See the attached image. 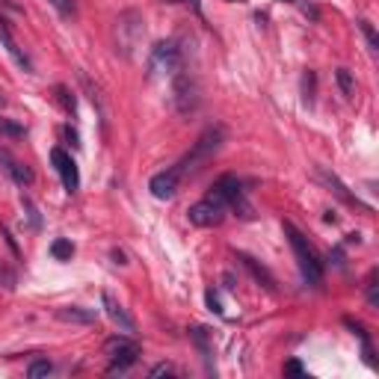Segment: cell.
Segmentation results:
<instances>
[{
    "label": "cell",
    "mask_w": 379,
    "mask_h": 379,
    "mask_svg": "<svg viewBox=\"0 0 379 379\" xmlns=\"http://www.w3.org/2000/svg\"><path fill=\"white\" fill-rule=\"evenodd\" d=\"M222 143H225V131L220 128V124H213V128H208L205 134L199 136L193 151H190L178 166H175V172H178L181 178H184V175H193L196 169H201V163H208L213 155H217V151L222 148Z\"/></svg>",
    "instance_id": "cell-2"
},
{
    "label": "cell",
    "mask_w": 379,
    "mask_h": 379,
    "mask_svg": "<svg viewBox=\"0 0 379 379\" xmlns=\"http://www.w3.org/2000/svg\"><path fill=\"white\" fill-rule=\"evenodd\" d=\"M143 15L136 9H128L122 12V15L116 18V50L122 57H134V48L143 42Z\"/></svg>",
    "instance_id": "cell-5"
},
{
    "label": "cell",
    "mask_w": 379,
    "mask_h": 379,
    "mask_svg": "<svg viewBox=\"0 0 379 379\" xmlns=\"http://www.w3.org/2000/svg\"><path fill=\"white\" fill-rule=\"evenodd\" d=\"M205 302H208V308L213 311V314H222V306H220V296H217V290H208V294H205Z\"/></svg>",
    "instance_id": "cell-26"
},
{
    "label": "cell",
    "mask_w": 379,
    "mask_h": 379,
    "mask_svg": "<svg viewBox=\"0 0 379 379\" xmlns=\"http://www.w3.org/2000/svg\"><path fill=\"white\" fill-rule=\"evenodd\" d=\"M229 3H240V0H229Z\"/></svg>",
    "instance_id": "cell-33"
},
{
    "label": "cell",
    "mask_w": 379,
    "mask_h": 379,
    "mask_svg": "<svg viewBox=\"0 0 379 379\" xmlns=\"http://www.w3.org/2000/svg\"><path fill=\"white\" fill-rule=\"evenodd\" d=\"M3 12H15V15H24V6L12 3V0H0V18H3Z\"/></svg>",
    "instance_id": "cell-28"
},
{
    "label": "cell",
    "mask_w": 379,
    "mask_h": 379,
    "mask_svg": "<svg viewBox=\"0 0 379 379\" xmlns=\"http://www.w3.org/2000/svg\"><path fill=\"white\" fill-rule=\"evenodd\" d=\"M0 169H3L18 187H30V184H33V169L27 166V163L15 160L6 148H0Z\"/></svg>",
    "instance_id": "cell-10"
},
{
    "label": "cell",
    "mask_w": 379,
    "mask_h": 379,
    "mask_svg": "<svg viewBox=\"0 0 379 379\" xmlns=\"http://www.w3.org/2000/svg\"><path fill=\"white\" fill-rule=\"evenodd\" d=\"M0 134H9V136H24V128L21 124H12L6 119H0Z\"/></svg>",
    "instance_id": "cell-25"
},
{
    "label": "cell",
    "mask_w": 379,
    "mask_h": 379,
    "mask_svg": "<svg viewBox=\"0 0 379 379\" xmlns=\"http://www.w3.org/2000/svg\"><path fill=\"white\" fill-rule=\"evenodd\" d=\"M101 302H104L107 317H110L113 323H116L122 332H136V323H134V317H131L128 311H124V306H122V302H119L116 296H113V294H104V296H101Z\"/></svg>",
    "instance_id": "cell-11"
},
{
    "label": "cell",
    "mask_w": 379,
    "mask_h": 379,
    "mask_svg": "<svg viewBox=\"0 0 379 379\" xmlns=\"http://www.w3.org/2000/svg\"><path fill=\"white\" fill-rule=\"evenodd\" d=\"M237 261L243 264V267L252 273V279H255L258 285H264L267 290H276V279L270 276V270H267V267H261V264H258L255 258H252V255H246V252H240V255H237Z\"/></svg>",
    "instance_id": "cell-15"
},
{
    "label": "cell",
    "mask_w": 379,
    "mask_h": 379,
    "mask_svg": "<svg viewBox=\"0 0 379 379\" xmlns=\"http://www.w3.org/2000/svg\"><path fill=\"white\" fill-rule=\"evenodd\" d=\"M57 317L62 323H71V326H92L98 314L92 308H80V306H66V308H59L57 311Z\"/></svg>",
    "instance_id": "cell-14"
},
{
    "label": "cell",
    "mask_w": 379,
    "mask_h": 379,
    "mask_svg": "<svg viewBox=\"0 0 379 379\" xmlns=\"http://www.w3.org/2000/svg\"><path fill=\"white\" fill-rule=\"evenodd\" d=\"M317 178H320L326 187H329V190H332V193H335L338 199H344L347 205H356V208H362V201H359L356 196H352V193H350V190H347L344 184L338 181V175H332L329 169H317Z\"/></svg>",
    "instance_id": "cell-16"
},
{
    "label": "cell",
    "mask_w": 379,
    "mask_h": 379,
    "mask_svg": "<svg viewBox=\"0 0 379 379\" xmlns=\"http://www.w3.org/2000/svg\"><path fill=\"white\" fill-rule=\"evenodd\" d=\"M314 80H317V78H314V71H308V74H306V104H308V107L314 104V95H311V92H314Z\"/></svg>",
    "instance_id": "cell-27"
},
{
    "label": "cell",
    "mask_w": 379,
    "mask_h": 379,
    "mask_svg": "<svg viewBox=\"0 0 379 379\" xmlns=\"http://www.w3.org/2000/svg\"><path fill=\"white\" fill-rule=\"evenodd\" d=\"M181 3H187L190 9H193V12H196V15H201V6H199V0H181Z\"/></svg>",
    "instance_id": "cell-31"
},
{
    "label": "cell",
    "mask_w": 379,
    "mask_h": 379,
    "mask_svg": "<svg viewBox=\"0 0 379 379\" xmlns=\"http://www.w3.org/2000/svg\"><path fill=\"white\" fill-rule=\"evenodd\" d=\"M190 338L196 341V344H199V350L205 352V359H208V356H210V347H208V329H201V326H196V329L190 332Z\"/></svg>",
    "instance_id": "cell-22"
},
{
    "label": "cell",
    "mask_w": 379,
    "mask_h": 379,
    "mask_svg": "<svg viewBox=\"0 0 379 379\" xmlns=\"http://www.w3.org/2000/svg\"><path fill=\"white\" fill-rule=\"evenodd\" d=\"M359 30L364 33V39H368L371 50H379V36H376V30H373V24H371L368 18H359Z\"/></svg>",
    "instance_id": "cell-20"
},
{
    "label": "cell",
    "mask_w": 379,
    "mask_h": 379,
    "mask_svg": "<svg viewBox=\"0 0 379 379\" xmlns=\"http://www.w3.org/2000/svg\"><path fill=\"white\" fill-rule=\"evenodd\" d=\"M175 104H178L181 113H190L196 110L199 104V95H196V83L187 78V74H181L178 80H175Z\"/></svg>",
    "instance_id": "cell-12"
},
{
    "label": "cell",
    "mask_w": 379,
    "mask_h": 379,
    "mask_svg": "<svg viewBox=\"0 0 379 379\" xmlns=\"http://www.w3.org/2000/svg\"><path fill=\"white\" fill-rule=\"evenodd\" d=\"M208 196L217 199L220 205H225V210H234L240 220H252V205L246 201V190L234 175H222V178H217Z\"/></svg>",
    "instance_id": "cell-3"
},
{
    "label": "cell",
    "mask_w": 379,
    "mask_h": 379,
    "mask_svg": "<svg viewBox=\"0 0 379 379\" xmlns=\"http://www.w3.org/2000/svg\"><path fill=\"white\" fill-rule=\"evenodd\" d=\"M113 258H116V264H128V261H124V255H122L119 249H113Z\"/></svg>",
    "instance_id": "cell-32"
},
{
    "label": "cell",
    "mask_w": 379,
    "mask_h": 379,
    "mask_svg": "<svg viewBox=\"0 0 379 379\" xmlns=\"http://www.w3.org/2000/svg\"><path fill=\"white\" fill-rule=\"evenodd\" d=\"M50 163H54L57 175L62 178V187H66V193L74 196L80 190V172H78V163L71 160V155L66 148H54L50 151Z\"/></svg>",
    "instance_id": "cell-8"
},
{
    "label": "cell",
    "mask_w": 379,
    "mask_h": 379,
    "mask_svg": "<svg viewBox=\"0 0 379 379\" xmlns=\"http://www.w3.org/2000/svg\"><path fill=\"white\" fill-rule=\"evenodd\" d=\"M172 373H175V371H172V364H157V368H151V371H148L151 379H155V376H172Z\"/></svg>",
    "instance_id": "cell-29"
},
{
    "label": "cell",
    "mask_w": 379,
    "mask_h": 379,
    "mask_svg": "<svg viewBox=\"0 0 379 379\" xmlns=\"http://www.w3.org/2000/svg\"><path fill=\"white\" fill-rule=\"evenodd\" d=\"M0 42H3V48H6V54L18 62V66L24 69V71H33V62H30V57L24 54V50L18 48V42L12 39V33H9V21L6 18H0Z\"/></svg>",
    "instance_id": "cell-13"
},
{
    "label": "cell",
    "mask_w": 379,
    "mask_h": 379,
    "mask_svg": "<svg viewBox=\"0 0 379 379\" xmlns=\"http://www.w3.org/2000/svg\"><path fill=\"white\" fill-rule=\"evenodd\" d=\"M178 184H181V175L175 172V166L172 169H163V172H157L155 178H151V184H148V190H151V196L155 199H172L175 193H178Z\"/></svg>",
    "instance_id": "cell-9"
},
{
    "label": "cell",
    "mask_w": 379,
    "mask_h": 379,
    "mask_svg": "<svg viewBox=\"0 0 379 379\" xmlns=\"http://www.w3.org/2000/svg\"><path fill=\"white\" fill-rule=\"evenodd\" d=\"M50 373H54V364H50L48 359L33 362L30 368H27V376H30V379H42V376H50Z\"/></svg>",
    "instance_id": "cell-19"
},
{
    "label": "cell",
    "mask_w": 379,
    "mask_h": 379,
    "mask_svg": "<svg viewBox=\"0 0 379 379\" xmlns=\"http://www.w3.org/2000/svg\"><path fill=\"white\" fill-rule=\"evenodd\" d=\"M285 234H287L290 249H294V255H296V267L302 273V279L314 287H320L323 285V264L317 258V252H314V246L308 243V237L302 234L294 222H285Z\"/></svg>",
    "instance_id": "cell-1"
},
{
    "label": "cell",
    "mask_w": 379,
    "mask_h": 379,
    "mask_svg": "<svg viewBox=\"0 0 379 379\" xmlns=\"http://www.w3.org/2000/svg\"><path fill=\"white\" fill-rule=\"evenodd\" d=\"M57 95L62 101V107H66V113H71V116H74V110H78V107H74V95L66 90V86H57Z\"/></svg>",
    "instance_id": "cell-23"
},
{
    "label": "cell",
    "mask_w": 379,
    "mask_h": 379,
    "mask_svg": "<svg viewBox=\"0 0 379 379\" xmlns=\"http://www.w3.org/2000/svg\"><path fill=\"white\" fill-rule=\"evenodd\" d=\"M104 350H107V356H110L107 373H124L136 359H140V344H136L134 338H124V335L110 338L107 344H104Z\"/></svg>",
    "instance_id": "cell-6"
},
{
    "label": "cell",
    "mask_w": 379,
    "mask_h": 379,
    "mask_svg": "<svg viewBox=\"0 0 379 379\" xmlns=\"http://www.w3.org/2000/svg\"><path fill=\"white\" fill-rule=\"evenodd\" d=\"M285 373H294V376H302V373H306V368H302V364H299L296 359H290V362L285 364Z\"/></svg>",
    "instance_id": "cell-30"
},
{
    "label": "cell",
    "mask_w": 379,
    "mask_h": 379,
    "mask_svg": "<svg viewBox=\"0 0 379 379\" xmlns=\"http://www.w3.org/2000/svg\"><path fill=\"white\" fill-rule=\"evenodd\" d=\"M48 3L54 6L62 18H71L74 12H78V3H74V0H48Z\"/></svg>",
    "instance_id": "cell-21"
},
{
    "label": "cell",
    "mask_w": 379,
    "mask_h": 379,
    "mask_svg": "<svg viewBox=\"0 0 379 379\" xmlns=\"http://www.w3.org/2000/svg\"><path fill=\"white\" fill-rule=\"evenodd\" d=\"M181 71V48L175 45L172 39L157 42L148 54V78H169V74Z\"/></svg>",
    "instance_id": "cell-4"
},
{
    "label": "cell",
    "mask_w": 379,
    "mask_h": 379,
    "mask_svg": "<svg viewBox=\"0 0 379 379\" xmlns=\"http://www.w3.org/2000/svg\"><path fill=\"white\" fill-rule=\"evenodd\" d=\"M225 205H220L217 199H201V201H196V205H190V210H187V220L193 222V225H199V229H213V225H220L222 220H225Z\"/></svg>",
    "instance_id": "cell-7"
},
{
    "label": "cell",
    "mask_w": 379,
    "mask_h": 379,
    "mask_svg": "<svg viewBox=\"0 0 379 379\" xmlns=\"http://www.w3.org/2000/svg\"><path fill=\"white\" fill-rule=\"evenodd\" d=\"M368 302H371V308L379 306V294H376V270L371 273V279H368Z\"/></svg>",
    "instance_id": "cell-24"
},
{
    "label": "cell",
    "mask_w": 379,
    "mask_h": 379,
    "mask_svg": "<svg viewBox=\"0 0 379 379\" xmlns=\"http://www.w3.org/2000/svg\"><path fill=\"white\" fill-rule=\"evenodd\" d=\"M335 80H338L341 95H344V98H352V95H356V80H352L350 69H338V71H335Z\"/></svg>",
    "instance_id": "cell-18"
},
{
    "label": "cell",
    "mask_w": 379,
    "mask_h": 379,
    "mask_svg": "<svg viewBox=\"0 0 379 379\" xmlns=\"http://www.w3.org/2000/svg\"><path fill=\"white\" fill-rule=\"evenodd\" d=\"M50 255H54L57 261H71L74 243H71V240H66V237H59V240H54V243H50Z\"/></svg>",
    "instance_id": "cell-17"
}]
</instances>
